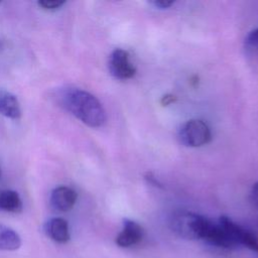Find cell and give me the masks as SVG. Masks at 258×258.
<instances>
[{"label": "cell", "instance_id": "obj_1", "mask_svg": "<svg viewBox=\"0 0 258 258\" xmlns=\"http://www.w3.org/2000/svg\"><path fill=\"white\" fill-rule=\"evenodd\" d=\"M62 106L86 125L98 128L106 121L105 110L100 101L91 93L73 88L61 94Z\"/></svg>", "mask_w": 258, "mask_h": 258}, {"label": "cell", "instance_id": "obj_2", "mask_svg": "<svg viewBox=\"0 0 258 258\" xmlns=\"http://www.w3.org/2000/svg\"><path fill=\"white\" fill-rule=\"evenodd\" d=\"M211 222L197 213L179 210L170 216L169 227L173 233L183 239L204 240Z\"/></svg>", "mask_w": 258, "mask_h": 258}, {"label": "cell", "instance_id": "obj_3", "mask_svg": "<svg viewBox=\"0 0 258 258\" xmlns=\"http://www.w3.org/2000/svg\"><path fill=\"white\" fill-rule=\"evenodd\" d=\"M177 137L185 146L200 147L208 144L212 139V132L207 123L199 119H192L180 125Z\"/></svg>", "mask_w": 258, "mask_h": 258}, {"label": "cell", "instance_id": "obj_4", "mask_svg": "<svg viewBox=\"0 0 258 258\" xmlns=\"http://www.w3.org/2000/svg\"><path fill=\"white\" fill-rule=\"evenodd\" d=\"M218 222L224 227L236 248L243 246L258 253V237L254 233L235 223L226 216L220 217Z\"/></svg>", "mask_w": 258, "mask_h": 258}, {"label": "cell", "instance_id": "obj_5", "mask_svg": "<svg viewBox=\"0 0 258 258\" xmlns=\"http://www.w3.org/2000/svg\"><path fill=\"white\" fill-rule=\"evenodd\" d=\"M109 71L118 80H128L136 74V69L130 61L129 52L122 48H116L110 54Z\"/></svg>", "mask_w": 258, "mask_h": 258}, {"label": "cell", "instance_id": "obj_6", "mask_svg": "<svg viewBox=\"0 0 258 258\" xmlns=\"http://www.w3.org/2000/svg\"><path fill=\"white\" fill-rule=\"evenodd\" d=\"M144 237L143 228L135 221L130 219L123 220V227L115 239L117 246L129 248L139 244Z\"/></svg>", "mask_w": 258, "mask_h": 258}, {"label": "cell", "instance_id": "obj_7", "mask_svg": "<svg viewBox=\"0 0 258 258\" xmlns=\"http://www.w3.org/2000/svg\"><path fill=\"white\" fill-rule=\"evenodd\" d=\"M78 194L69 186L60 185L51 191L50 205L58 212H69L77 202Z\"/></svg>", "mask_w": 258, "mask_h": 258}, {"label": "cell", "instance_id": "obj_8", "mask_svg": "<svg viewBox=\"0 0 258 258\" xmlns=\"http://www.w3.org/2000/svg\"><path fill=\"white\" fill-rule=\"evenodd\" d=\"M46 235L54 242L59 244L67 243L70 238V229L67 220L62 218H52L45 224Z\"/></svg>", "mask_w": 258, "mask_h": 258}, {"label": "cell", "instance_id": "obj_9", "mask_svg": "<svg viewBox=\"0 0 258 258\" xmlns=\"http://www.w3.org/2000/svg\"><path fill=\"white\" fill-rule=\"evenodd\" d=\"M0 114L11 119H19L21 117L20 104L13 94L0 91Z\"/></svg>", "mask_w": 258, "mask_h": 258}, {"label": "cell", "instance_id": "obj_10", "mask_svg": "<svg viewBox=\"0 0 258 258\" xmlns=\"http://www.w3.org/2000/svg\"><path fill=\"white\" fill-rule=\"evenodd\" d=\"M21 246L19 234L3 224H0V250L15 251Z\"/></svg>", "mask_w": 258, "mask_h": 258}, {"label": "cell", "instance_id": "obj_11", "mask_svg": "<svg viewBox=\"0 0 258 258\" xmlns=\"http://www.w3.org/2000/svg\"><path fill=\"white\" fill-rule=\"evenodd\" d=\"M0 211L20 213L22 211V202L19 195L10 189L0 190Z\"/></svg>", "mask_w": 258, "mask_h": 258}, {"label": "cell", "instance_id": "obj_12", "mask_svg": "<svg viewBox=\"0 0 258 258\" xmlns=\"http://www.w3.org/2000/svg\"><path fill=\"white\" fill-rule=\"evenodd\" d=\"M37 4L45 10H54L64 4L63 0H40Z\"/></svg>", "mask_w": 258, "mask_h": 258}, {"label": "cell", "instance_id": "obj_13", "mask_svg": "<svg viewBox=\"0 0 258 258\" xmlns=\"http://www.w3.org/2000/svg\"><path fill=\"white\" fill-rule=\"evenodd\" d=\"M246 44L249 47L258 49V28L252 30L246 37Z\"/></svg>", "mask_w": 258, "mask_h": 258}, {"label": "cell", "instance_id": "obj_14", "mask_svg": "<svg viewBox=\"0 0 258 258\" xmlns=\"http://www.w3.org/2000/svg\"><path fill=\"white\" fill-rule=\"evenodd\" d=\"M250 202L258 216V181L255 182L252 186V189L250 192Z\"/></svg>", "mask_w": 258, "mask_h": 258}, {"label": "cell", "instance_id": "obj_15", "mask_svg": "<svg viewBox=\"0 0 258 258\" xmlns=\"http://www.w3.org/2000/svg\"><path fill=\"white\" fill-rule=\"evenodd\" d=\"M150 3L154 7H157V8H160V9H164V8L170 7L174 2L173 1H169V0H153Z\"/></svg>", "mask_w": 258, "mask_h": 258}, {"label": "cell", "instance_id": "obj_16", "mask_svg": "<svg viewBox=\"0 0 258 258\" xmlns=\"http://www.w3.org/2000/svg\"><path fill=\"white\" fill-rule=\"evenodd\" d=\"M176 100V97L174 95H171V94H167V95H164L161 100H160V104L162 106H168L170 104H172L173 102H175Z\"/></svg>", "mask_w": 258, "mask_h": 258}, {"label": "cell", "instance_id": "obj_17", "mask_svg": "<svg viewBox=\"0 0 258 258\" xmlns=\"http://www.w3.org/2000/svg\"><path fill=\"white\" fill-rule=\"evenodd\" d=\"M145 178L148 180L149 183H151V184H153V185H156V186H160V183L158 182V180H157L151 173H147V175H146Z\"/></svg>", "mask_w": 258, "mask_h": 258}, {"label": "cell", "instance_id": "obj_18", "mask_svg": "<svg viewBox=\"0 0 258 258\" xmlns=\"http://www.w3.org/2000/svg\"><path fill=\"white\" fill-rule=\"evenodd\" d=\"M0 177H1V168H0Z\"/></svg>", "mask_w": 258, "mask_h": 258}]
</instances>
